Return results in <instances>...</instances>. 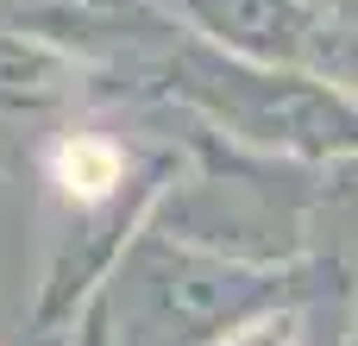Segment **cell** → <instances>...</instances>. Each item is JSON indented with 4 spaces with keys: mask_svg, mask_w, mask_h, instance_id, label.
<instances>
[{
    "mask_svg": "<svg viewBox=\"0 0 358 346\" xmlns=\"http://www.w3.org/2000/svg\"><path fill=\"white\" fill-rule=\"evenodd\" d=\"M57 183L82 202H101L120 183V151L107 139H63L57 145Z\"/></svg>",
    "mask_w": 358,
    "mask_h": 346,
    "instance_id": "6da1fadb",
    "label": "cell"
}]
</instances>
